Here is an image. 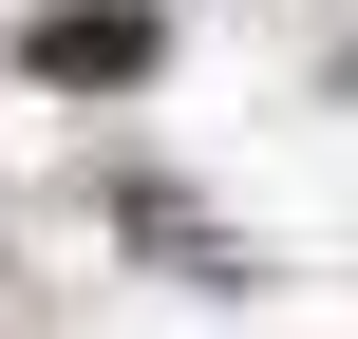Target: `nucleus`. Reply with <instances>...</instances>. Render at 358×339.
<instances>
[{"label": "nucleus", "instance_id": "obj_1", "mask_svg": "<svg viewBox=\"0 0 358 339\" xmlns=\"http://www.w3.org/2000/svg\"><path fill=\"white\" fill-rule=\"evenodd\" d=\"M19 57H38V94H132V75H151V19H132V0H57Z\"/></svg>", "mask_w": 358, "mask_h": 339}]
</instances>
